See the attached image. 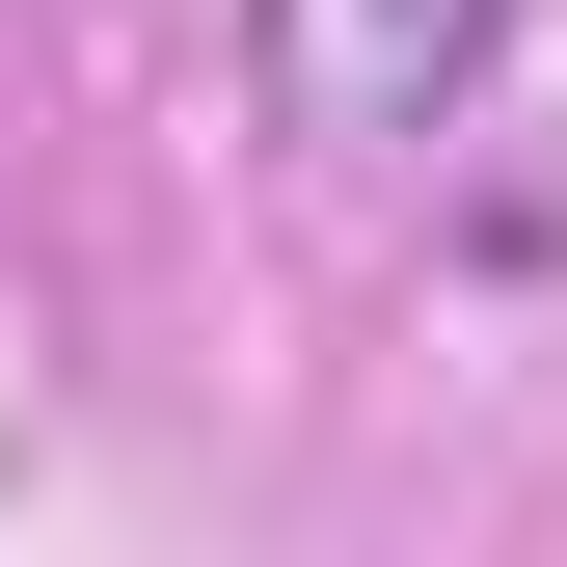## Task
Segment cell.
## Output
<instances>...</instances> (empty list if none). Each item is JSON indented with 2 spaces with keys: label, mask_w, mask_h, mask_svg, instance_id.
<instances>
[{
  "label": "cell",
  "mask_w": 567,
  "mask_h": 567,
  "mask_svg": "<svg viewBox=\"0 0 567 567\" xmlns=\"http://www.w3.org/2000/svg\"><path fill=\"white\" fill-rule=\"evenodd\" d=\"M486 28H514V0H270V109H298L324 163H405V135L486 82Z\"/></svg>",
  "instance_id": "6da1fadb"
}]
</instances>
